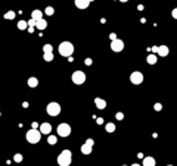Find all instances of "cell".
Segmentation results:
<instances>
[{"instance_id":"cell-33","label":"cell","mask_w":177,"mask_h":166,"mask_svg":"<svg viewBox=\"0 0 177 166\" xmlns=\"http://www.w3.org/2000/svg\"><path fill=\"white\" fill-rule=\"evenodd\" d=\"M132 166H140V165H137V163H134V165H132Z\"/></svg>"},{"instance_id":"cell-27","label":"cell","mask_w":177,"mask_h":166,"mask_svg":"<svg viewBox=\"0 0 177 166\" xmlns=\"http://www.w3.org/2000/svg\"><path fill=\"white\" fill-rule=\"evenodd\" d=\"M154 107H155V110H156V112L162 110V104H161V103H156V104H155Z\"/></svg>"},{"instance_id":"cell-13","label":"cell","mask_w":177,"mask_h":166,"mask_svg":"<svg viewBox=\"0 0 177 166\" xmlns=\"http://www.w3.org/2000/svg\"><path fill=\"white\" fill-rule=\"evenodd\" d=\"M35 28H38L40 31H43L47 28V22H46V19H40V21H37L35 22Z\"/></svg>"},{"instance_id":"cell-21","label":"cell","mask_w":177,"mask_h":166,"mask_svg":"<svg viewBox=\"0 0 177 166\" xmlns=\"http://www.w3.org/2000/svg\"><path fill=\"white\" fill-rule=\"evenodd\" d=\"M13 18H15V12L13 11H9L5 13V19H13Z\"/></svg>"},{"instance_id":"cell-1","label":"cell","mask_w":177,"mask_h":166,"mask_svg":"<svg viewBox=\"0 0 177 166\" xmlns=\"http://www.w3.org/2000/svg\"><path fill=\"white\" fill-rule=\"evenodd\" d=\"M71 160H72V153L69 150H64L58 156V165L59 166H71Z\"/></svg>"},{"instance_id":"cell-30","label":"cell","mask_w":177,"mask_h":166,"mask_svg":"<svg viewBox=\"0 0 177 166\" xmlns=\"http://www.w3.org/2000/svg\"><path fill=\"white\" fill-rule=\"evenodd\" d=\"M122 118H124V115H122L121 112H118L117 113V119H122Z\"/></svg>"},{"instance_id":"cell-26","label":"cell","mask_w":177,"mask_h":166,"mask_svg":"<svg viewBox=\"0 0 177 166\" xmlns=\"http://www.w3.org/2000/svg\"><path fill=\"white\" fill-rule=\"evenodd\" d=\"M13 160H15V162H22V155H19V153H18V155H15Z\"/></svg>"},{"instance_id":"cell-4","label":"cell","mask_w":177,"mask_h":166,"mask_svg":"<svg viewBox=\"0 0 177 166\" xmlns=\"http://www.w3.org/2000/svg\"><path fill=\"white\" fill-rule=\"evenodd\" d=\"M46 112H47V115H49V116H58V115L61 113V104H59V103H56V101H52V103H49V104H47Z\"/></svg>"},{"instance_id":"cell-29","label":"cell","mask_w":177,"mask_h":166,"mask_svg":"<svg viewBox=\"0 0 177 166\" xmlns=\"http://www.w3.org/2000/svg\"><path fill=\"white\" fill-rule=\"evenodd\" d=\"M86 144H88V145H92V147H93V144H95V141H93V138H88L87 141H86Z\"/></svg>"},{"instance_id":"cell-8","label":"cell","mask_w":177,"mask_h":166,"mask_svg":"<svg viewBox=\"0 0 177 166\" xmlns=\"http://www.w3.org/2000/svg\"><path fill=\"white\" fill-rule=\"evenodd\" d=\"M130 81H132L133 84H142L143 82V75H142V72H139V71H136V72H133L132 75H130Z\"/></svg>"},{"instance_id":"cell-32","label":"cell","mask_w":177,"mask_h":166,"mask_svg":"<svg viewBox=\"0 0 177 166\" xmlns=\"http://www.w3.org/2000/svg\"><path fill=\"white\" fill-rule=\"evenodd\" d=\"M173 18H174V19H177V8L173 11Z\"/></svg>"},{"instance_id":"cell-10","label":"cell","mask_w":177,"mask_h":166,"mask_svg":"<svg viewBox=\"0 0 177 166\" xmlns=\"http://www.w3.org/2000/svg\"><path fill=\"white\" fill-rule=\"evenodd\" d=\"M31 19L33 21H40V19H43V12L38 11V9H35V11H33V13H31Z\"/></svg>"},{"instance_id":"cell-19","label":"cell","mask_w":177,"mask_h":166,"mask_svg":"<svg viewBox=\"0 0 177 166\" xmlns=\"http://www.w3.org/2000/svg\"><path fill=\"white\" fill-rule=\"evenodd\" d=\"M105 129H106V132H114V131H115V125H114L112 122H111V123H106Z\"/></svg>"},{"instance_id":"cell-24","label":"cell","mask_w":177,"mask_h":166,"mask_svg":"<svg viewBox=\"0 0 177 166\" xmlns=\"http://www.w3.org/2000/svg\"><path fill=\"white\" fill-rule=\"evenodd\" d=\"M28 25H27V21H19L18 22V30H25Z\"/></svg>"},{"instance_id":"cell-3","label":"cell","mask_w":177,"mask_h":166,"mask_svg":"<svg viewBox=\"0 0 177 166\" xmlns=\"http://www.w3.org/2000/svg\"><path fill=\"white\" fill-rule=\"evenodd\" d=\"M25 137H27V141H28V143L37 144L38 141H40V138H42V134H40L38 129H30Z\"/></svg>"},{"instance_id":"cell-34","label":"cell","mask_w":177,"mask_h":166,"mask_svg":"<svg viewBox=\"0 0 177 166\" xmlns=\"http://www.w3.org/2000/svg\"><path fill=\"white\" fill-rule=\"evenodd\" d=\"M167 166H173V165H167Z\"/></svg>"},{"instance_id":"cell-17","label":"cell","mask_w":177,"mask_h":166,"mask_svg":"<svg viewBox=\"0 0 177 166\" xmlns=\"http://www.w3.org/2000/svg\"><path fill=\"white\" fill-rule=\"evenodd\" d=\"M28 85H30L31 88H35V87L38 85V79H37V78H34V77H31L30 79H28Z\"/></svg>"},{"instance_id":"cell-20","label":"cell","mask_w":177,"mask_h":166,"mask_svg":"<svg viewBox=\"0 0 177 166\" xmlns=\"http://www.w3.org/2000/svg\"><path fill=\"white\" fill-rule=\"evenodd\" d=\"M44 13H46V15H49V16H53L55 9H53L52 6H47V8H46V11H44Z\"/></svg>"},{"instance_id":"cell-14","label":"cell","mask_w":177,"mask_h":166,"mask_svg":"<svg viewBox=\"0 0 177 166\" xmlns=\"http://www.w3.org/2000/svg\"><path fill=\"white\" fill-rule=\"evenodd\" d=\"M156 53L159 56H167L168 55V47H167V46H159L158 50H156Z\"/></svg>"},{"instance_id":"cell-31","label":"cell","mask_w":177,"mask_h":166,"mask_svg":"<svg viewBox=\"0 0 177 166\" xmlns=\"http://www.w3.org/2000/svg\"><path fill=\"white\" fill-rule=\"evenodd\" d=\"M84 63H86L87 66H90V65H92V59H86V62H84Z\"/></svg>"},{"instance_id":"cell-22","label":"cell","mask_w":177,"mask_h":166,"mask_svg":"<svg viewBox=\"0 0 177 166\" xmlns=\"http://www.w3.org/2000/svg\"><path fill=\"white\" fill-rule=\"evenodd\" d=\"M56 141H58V138H56L55 135H49V137H47V143L49 144L53 145V144H56Z\"/></svg>"},{"instance_id":"cell-15","label":"cell","mask_w":177,"mask_h":166,"mask_svg":"<svg viewBox=\"0 0 177 166\" xmlns=\"http://www.w3.org/2000/svg\"><path fill=\"white\" fill-rule=\"evenodd\" d=\"M143 166H155V159L154 157H151V156L145 157L143 159Z\"/></svg>"},{"instance_id":"cell-23","label":"cell","mask_w":177,"mask_h":166,"mask_svg":"<svg viewBox=\"0 0 177 166\" xmlns=\"http://www.w3.org/2000/svg\"><path fill=\"white\" fill-rule=\"evenodd\" d=\"M43 50H44V53H52L53 52V47H52V44H46L43 47Z\"/></svg>"},{"instance_id":"cell-35","label":"cell","mask_w":177,"mask_h":166,"mask_svg":"<svg viewBox=\"0 0 177 166\" xmlns=\"http://www.w3.org/2000/svg\"><path fill=\"white\" fill-rule=\"evenodd\" d=\"M122 166H127V165H122Z\"/></svg>"},{"instance_id":"cell-28","label":"cell","mask_w":177,"mask_h":166,"mask_svg":"<svg viewBox=\"0 0 177 166\" xmlns=\"http://www.w3.org/2000/svg\"><path fill=\"white\" fill-rule=\"evenodd\" d=\"M27 25H28V27H35V21H33V19H30V21L27 22Z\"/></svg>"},{"instance_id":"cell-12","label":"cell","mask_w":177,"mask_h":166,"mask_svg":"<svg viewBox=\"0 0 177 166\" xmlns=\"http://www.w3.org/2000/svg\"><path fill=\"white\" fill-rule=\"evenodd\" d=\"M95 104H96V107L100 109V110H103V109L106 107V101H105L103 99H99V97H96V99H95Z\"/></svg>"},{"instance_id":"cell-7","label":"cell","mask_w":177,"mask_h":166,"mask_svg":"<svg viewBox=\"0 0 177 166\" xmlns=\"http://www.w3.org/2000/svg\"><path fill=\"white\" fill-rule=\"evenodd\" d=\"M111 50L115 52V53H120L121 50H124V43H122L121 40H118V38L112 40L111 41Z\"/></svg>"},{"instance_id":"cell-2","label":"cell","mask_w":177,"mask_h":166,"mask_svg":"<svg viewBox=\"0 0 177 166\" xmlns=\"http://www.w3.org/2000/svg\"><path fill=\"white\" fill-rule=\"evenodd\" d=\"M59 55L64 56V57H69V56L74 53V46L71 44L69 41H64V43H61L59 44Z\"/></svg>"},{"instance_id":"cell-9","label":"cell","mask_w":177,"mask_h":166,"mask_svg":"<svg viewBox=\"0 0 177 166\" xmlns=\"http://www.w3.org/2000/svg\"><path fill=\"white\" fill-rule=\"evenodd\" d=\"M40 134H46V135H49V134L52 132V125L49 123V122H43L42 125H40Z\"/></svg>"},{"instance_id":"cell-11","label":"cell","mask_w":177,"mask_h":166,"mask_svg":"<svg viewBox=\"0 0 177 166\" xmlns=\"http://www.w3.org/2000/svg\"><path fill=\"white\" fill-rule=\"evenodd\" d=\"M90 3L92 2H88V0H77L75 2V6H77L78 9H86V8L90 6Z\"/></svg>"},{"instance_id":"cell-25","label":"cell","mask_w":177,"mask_h":166,"mask_svg":"<svg viewBox=\"0 0 177 166\" xmlns=\"http://www.w3.org/2000/svg\"><path fill=\"white\" fill-rule=\"evenodd\" d=\"M44 60H47V62L53 60V53H44Z\"/></svg>"},{"instance_id":"cell-18","label":"cell","mask_w":177,"mask_h":166,"mask_svg":"<svg viewBox=\"0 0 177 166\" xmlns=\"http://www.w3.org/2000/svg\"><path fill=\"white\" fill-rule=\"evenodd\" d=\"M146 60H148L149 65H155L156 63V55H149L146 57Z\"/></svg>"},{"instance_id":"cell-5","label":"cell","mask_w":177,"mask_h":166,"mask_svg":"<svg viewBox=\"0 0 177 166\" xmlns=\"http://www.w3.org/2000/svg\"><path fill=\"white\" fill-rule=\"evenodd\" d=\"M56 131H58V135H59V137H69V134H71V126H69L68 123H59Z\"/></svg>"},{"instance_id":"cell-6","label":"cell","mask_w":177,"mask_h":166,"mask_svg":"<svg viewBox=\"0 0 177 166\" xmlns=\"http://www.w3.org/2000/svg\"><path fill=\"white\" fill-rule=\"evenodd\" d=\"M71 78H72V82H74V84L80 85V84H83V82L86 81V74H84L83 71H75Z\"/></svg>"},{"instance_id":"cell-16","label":"cell","mask_w":177,"mask_h":166,"mask_svg":"<svg viewBox=\"0 0 177 166\" xmlns=\"http://www.w3.org/2000/svg\"><path fill=\"white\" fill-rule=\"evenodd\" d=\"M81 153H83V155H90V153H92V145H88V144H83V145H81Z\"/></svg>"}]
</instances>
